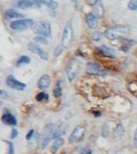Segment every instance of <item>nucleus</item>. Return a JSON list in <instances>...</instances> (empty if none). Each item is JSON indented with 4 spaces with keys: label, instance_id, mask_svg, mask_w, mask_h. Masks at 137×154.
<instances>
[{
    "label": "nucleus",
    "instance_id": "ddd939ff",
    "mask_svg": "<svg viewBox=\"0 0 137 154\" xmlns=\"http://www.w3.org/2000/svg\"><path fill=\"white\" fill-rule=\"evenodd\" d=\"M51 83V78L50 76L48 74H45L43 75L40 79L38 81V88L41 89V90H46L47 89L48 87L50 86Z\"/></svg>",
    "mask_w": 137,
    "mask_h": 154
},
{
    "label": "nucleus",
    "instance_id": "f257e3e1",
    "mask_svg": "<svg viewBox=\"0 0 137 154\" xmlns=\"http://www.w3.org/2000/svg\"><path fill=\"white\" fill-rule=\"evenodd\" d=\"M129 33V28L128 26L124 25H118L114 26L112 28H109L108 30L105 32V38H108L110 41L118 40L126 37Z\"/></svg>",
    "mask_w": 137,
    "mask_h": 154
},
{
    "label": "nucleus",
    "instance_id": "f3484780",
    "mask_svg": "<svg viewBox=\"0 0 137 154\" xmlns=\"http://www.w3.org/2000/svg\"><path fill=\"white\" fill-rule=\"evenodd\" d=\"M64 143H65V140L64 138H59V139H57L54 141V143H52V146L50 147V151L52 154H56L57 151L59 150V149L64 146Z\"/></svg>",
    "mask_w": 137,
    "mask_h": 154
},
{
    "label": "nucleus",
    "instance_id": "f03ea898",
    "mask_svg": "<svg viewBox=\"0 0 137 154\" xmlns=\"http://www.w3.org/2000/svg\"><path fill=\"white\" fill-rule=\"evenodd\" d=\"M57 127V123H48L46 126L43 128V132L40 136V144L43 148H45L51 140H53L55 130Z\"/></svg>",
    "mask_w": 137,
    "mask_h": 154
},
{
    "label": "nucleus",
    "instance_id": "473e14b6",
    "mask_svg": "<svg viewBox=\"0 0 137 154\" xmlns=\"http://www.w3.org/2000/svg\"><path fill=\"white\" fill-rule=\"evenodd\" d=\"M80 154H92V151L90 149H84V150H82L80 152Z\"/></svg>",
    "mask_w": 137,
    "mask_h": 154
},
{
    "label": "nucleus",
    "instance_id": "9b49d317",
    "mask_svg": "<svg viewBox=\"0 0 137 154\" xmlns=\"http://www.w3.org/2000/svg\"><path fill=\"white\" fill-rule=\"evenodd\" d=\"M43 1H28V0H21L17 2V6L19 9H31V8H40Z\"/></svg>",
    "mask_w": 137,
    "mask_h": 154
},
{
    "label": "nucleus",
    "instance_id": "2f4dec72",
    "mask_svg": "<svg viewBox=\"0 0 137 154\" xmlns=\"http://www.w3.org/2000/svg\"><path fill=\"white\" fill-rule=\"evenodd\" d=\"M133 146L134 147L137 148V129L135 130V132H134V137H133Z\"/></svg>",
    "mask_w": 137,
    "mask_h": 154
},
{
    "label": "nucleus",
    "instance_id": "9d476101",
    "mask_svg": "<svg viewBox=\"0 0 137 154\" xmlns=\"http://www.w3.org/2000/svg\"><path fill=\"white\" fill-rule=\"evenodd\" d=\"M6 83L8 85L9 88H11L13 90H18V91H24L26 88V84L22 83V82L17 80L14 76L10 75L7 77Z\"/></svg>",
    "mask_w": 137,
    "mask_h": 154
},
{
    "label": "nucleus",
    "instance_id": "6ab92c4d",
    "mask_svg": "<svg viewBox=\"0 0 137 154\" xmlns=\"http://www.w3.org/2000/svg\"><path fill=\"white\" fill-rule=\"evenodd\" d=\"M5 17L8 19L21 18V17H23V14L21 13H18L17 11H14V10H7V11L5 12Z\"/></svg>",
    "mask_w": 137,
    "mask_h": 154
},
{
    "label": "nucleus",
    "instance_id": "72a5a7b5",
    "mask_svg": "<svg viewBox=\"0 0 137 154\" xmlns=\"http://www.w3.org/2000/svg\"><path fill=\"white\" fill-rule=\"evenodd\" d=\"M93 113H94V114H96V116H97V117H100V116L101 115V114H100V112H97V111H93Z\"/></svg>",
    "mask_w": 137,
    "mask_h": 154
},
{
    "label": "nucleus",
    "instance_id": "7ed1b4c3",
    "mask_svg": "<svg viewBox=\"0 0 137 154\" xmlns=\"http://www.w3.org/2000/svg\"><path fill=\"white\" fill-rule=\"evenodd\" d=\"M81 66H82V63L79 60L73 59L70 62V64L67 66V76H68V81L72 82L76 78L77 74L79 73V71H80Z\"/></svg>",
    "mask_w": 137,
    "mask_h": 154
},
{
    "label": "nucleus",
    "instance_id": "cd10ccee",
    "mask_svg": "<svg viewBox=\"0 0 137 154\" xmlns=\"http://www.w3.org/2000/svg\"><path fill=\"white\" fill-rule=\"evenodd\" d=\"M93 38V40H94V41H100V38H101V35H100V33H97V32H95L94 34H93V36H92Z\"/></svg>",
    "mask_w": 137,
    "mask_h": 154
},
{
    "label": "nucleus",
    "instance_id": "393cba45",
    "mask_svg": "<svg viewBox=\"0 0 137 154\" xmlns=\"http://www.w3.org/2000/svg\"><path fill=\"white\" fill-rule=\"evenodd\" d=\"M128 7L131 11H136L137 10V0H131V1L129 2Z\"/></svg>",
    "mask_w": 137,
    "mask_h": 154
},
{
    "label": "nucleus",
    "instance_id": "b1692460",
    "mask_svg": "<svg viewBox=\"0 0 137 154\" xmlns=\"http://www.w3.org/2000/svg\"><path fill=\"white\" fill-rule=\"evenodd\" d=\"M43 4H46L48 8L51 10H55L58 7V2L57 1H43Z\"/></svg>",
    "mask_w": 137,
    "mask_h": 154
},
{
    "label": "nucleus",
    "instance_id": "bb28decb",
    "mask_svg": "<svg viewBox=\"0 0 137 154\" xmlns=\"http://www.w3.org/2000/svg\"><path fill=\"white\" fill-rule=\"evenodd\" d=\"M34 40H35L36 42H41V43H47V41L46 40V38L43 37V36H38L37 35L35 38H34Z\"/></svg>",
    "mask_w": 137,
    "mask_h": 154
},
{
    "label": "nucleus",
    "instance_id": "423d86ee",
    "mask_svg": "<svg viewBox=\"0 0 137 154\" xmlns=\"http://www.w3.org/2000/svg\"><path fill=\"white\" fill-rule=\"evenodd\" d=\"M34 25H35V22H34L33 19L22 18V19H19V20H14L11 22L10 27H11V29H13V30L22 31V30H26L28 28L34 27Z\"/></svg>",
    "mask_w": 137,
    "mask_h": 154
},
{
    "label": "nucleus",
    "instance_id": "2eb2a0df",
    "mask_svg": "<svg viewBox=\"0 0 137 154\" xmlns=\"http://www.w3.org/2000/svg\"><path fill=\"white\" fill-rule=\"evenodd\" d=\"M86 24L90 29L94 30V29H96L97 25H99V19H97V17L94 14H87V17H86Z\"/></svg>",
    "mask_w": 137,
    "mask_h": 154
},
{
    "label": "nucleus",
    "instance_id": "c85d7f7f",
    "mask_svg": "<svg viewBox=\"0 0 137 154\" xmlns=\"http://www.w3.org/2000/svg\"><path fill=\"white\" fill-rule=\"evenodd\" d=\"M18 135V130H17L16 128H13V129H12V133H11V138H12V139L17 138Z\"/></svg>",
    "mask_w": 137,
    "mask_h": 154
},
{
    "label": "nucleus",
    "instance_id": "f8f14e48",
    "mask_svg": "<svg viewBox=\"0 0 137 154\" xmlns=\"http://www.w3.org/2000/svg\"><path fill=\"white\" fill-rule=\"evenodd\" d=\"M97 54H100L104 57H108V58H114L115 57V51L112 48L106 46V45H101L100 47L97 48Z\"/></svg>",
    "mask_w": 137,
    "mask_h": 154
},
{
    "label": "nucleus",
    "instance_id": "6e6552de",
    "mask_svg": "<svg viewBox=\"0 0 137 154\" xmlns=\"http://www.w3.org/2000/svg\"><path fill=\"white\" fill-rule=\"evenodd\" d=\"M86 130L85 128L81 126V125H78L76 126L75 129L72 130V132L70 136V142L71 143H77V142H80L84 138V135H85Z\"/></svg>",
    "mask_w": 137,
    "mask_h": 154
},
{
    "label": "nucleus",
    "instance_id": "0eeeda50",
    "mask_svg": "<svg viewBox=\"0 0 137 154\" xmlns=\"http://www.w3.org/2000/svg\"><path fill=\"white\" fill-rule=\"evenodd\" d=\"M27 47H28L29 51H31L32 53H35L36 55H38L43 61H47L48 60L47 53L45 50H43V48L38 45V43H36V42H29Z\"/></svg>",
    "mask_w": 137,
    "mask_h": 154
},
{
    "label": "nucleus",
    "instance_id": "aec40b11",
    "mask_svg": "<svg viewBox=\"0 0 137 154\" xmlns=\"http://www.w3.org/2000/svg\"><path fill=\"white\" fill-rule=\"evenodd\" d=\"M62 93H63L62 81H58V82H57V84H56V87L54 88V90H53V95H54V97L59 98V97H61Z\"/></svg>",
    "mask_w": 137,
    "mask_h": 154
},
{
    "label": "nucleus",
    "instance_id": "39448f33",
    "mask_svg": "<svg viewBox=\"0 0 137 154\" xmlns=\"http://www.w3.org/2000/svg\"><path fill=\"white\" fill-rule=\"evenodd\" d=\"M33 29L34 32L38 34V36H43L45 38L51 37V26L48 22L40 21L38 23H35Z\"/></svg>",
    "mask_w": 137,
    "mask_h": 154
},
{
    "label": "nucleus",
    "instance_id": "a878e982",
    "mask_svg": "<svg viewBox=\"0 0 137 154\" xmlns=\"http://www.w3.org/2000/svg\"><path fill=\"white\" fill-rule=\"evenodd\" d=\"M7 154H14V146L12 142H8V153Z\"/></svg>",
    "mask_w": 137,
    "mask_h": 154
},
{
    "label": "nucleus",
    "instance_id": "c756f323",
    "mask_svg": "<svg viewBox=\"0 0 137 154\" xmlns=\"http://www.w3.org/2000/svg\"><path fill=\"white\" fill-rule=\"evenodd\" d=\"M101 134H102V136H104V137H107V135H108V132H107V125L106 124L104 125V128H102Z\"/></svg>",
    "mask_w": 137,
    "mask_h": 154
},
{
    "label": "nucleus",
    "instance_id": "4be33fe9",
    "mask_svg": "<svg viewBox=\"0 0 137 154\" xmlns=\"http://www.w3.org/2000/svg\"><path fill=\"white\" fill-rule=\"evenodd\" d=\"M30 61H31V59H30V58H29L28 56H21V57L18 60L17 65H18V66H24V65L29 64V63H30Z\"/></svg>",
    "mask_w": 137,
    "mask_h": 154
},
{
    "label": "nucleus",
    "instance_id": "20e7f679",
    "mask_svg": "<svg viewBox=\"0 0 137 154\" xmlns=\"http://www.w3.org/2000/svg\"><path fill=\"white\" fill-rule=\"evenodd\" d=\"M73 28L72 22H68L65 26L64 32L62 36V47L64 48H70L72 45L73 42Z\"/></svg>",
    "mask_w": 137,
    "mask_h": 154
},
{
    "label": "nucleus",
    "instance_id": "1a4fd4ad",
    "mask_svg": "<svg viewBox=\"0 0 137 154\" xmlns=\"http://www.w3.org/2000/svg\"><path fill=\"white\" fill-rule=\"evenodd\" d=\"M86 71L88 73L93 74V75H106L107 74V71L102 69L100 65L96 64V63H92V62L87 64Z\"/></svg>",
    "mask_w": 137,
    "mask_h": 154
},
{
    "label": "nucleus",
    "instance_id": "7c9ffc66",
    "mask_svg": "<svg viewBox=\"0 0 137 154\" xmlns=\"http://www.w3.org/2000/svg\"><path fill=\"white\" fill-rule=\"evenodd\" d=\"M34 133H35V131H34L33 129H32V130H30V131H29V133L27 134V136H26V139L28 140V141H30V140L33 138V136H34Z\"/></svg>",
    "mask_w": 137,
    "mask_h": 154
},
{
    "label": "nucleus",
    "instance_id": "4468645a",
    "mask_svg": "<svg viewBox=\"0 0 137 154\" xmlns=\"http://www.w3.org/2000/svg\"><path fill=\"white\" fill-rule=\"evenodd\" d=\"M2 122L7 125H11V126H16L18 124V119L14 115L10 113H5L2 116Z\"/></svg>",
    "mask_w": 137,
    "mask_h": 154
},
{
    "label": "nucleus",
    "instance_id": "dca6fc26",
    "mask_svg": "<svg viewBox=\"0 0 137 154\" xmlns=\"http://www.w3.org/2000/svg\"><path fill=\"white\" fill-rule=\"evenodd\" d=\"M93 7H94V13L93 14H94L97 18L104 17V4H102L101 1H97Z\"/></svg>",
    "mask_w": 137,
    "mask_h": 154
},
{
    "label": "nucleus",
    "instance_id": "412c9836",
    "mask_svg": "<svg viewBox=\"0 0 137 154\" xmlns=\"http://www.w3.org/2000/svg\"><path fill=\"white\" fill-rule=\"evenodd\" d=\"M125 133V129L123 127V125H122L121 123H119L117 126L115 127L114 131H113V135L115 138H122L123 137V135Z\"/></svg>",
    "mask_w": 137,
    "mask_h": 154
},
{
    "label": "nucleus",
    "instance_id": "5701e85b",
    "mask_svg": "<svg viewBox=\"0 0 137 154\" xmlns=\"http://www.w3.org/2000/svg\"><path fill=\"white\" fill-rule=\"evenodd\" d=\"M47 99H48V94L46 93H40L36 95L37 101H43V100H47Z\"/></svg>",
    "mask_w": 137,
    "mask_h": 154
},
{
    "label": "nucleus",
    "instance_id": "a211bd4d",
    "mask_svg": "<svg viewBox=\"0 0 137 154\" xmlns=\"http://www.w3.org/2000/svg\"><path fill=\"white\" fill-rule=\"evenodd\" d=\"M123 45H122V47H121V50L122 51H129L131 47L133 46V45H135L136 42L133 41V40H129V38H123Z\"/></svg>",
    "mask_w": 137,
    "mask_h": 154
}]
</instances>
